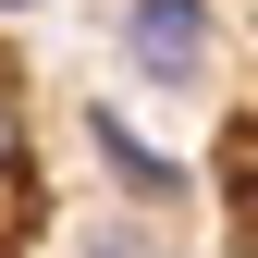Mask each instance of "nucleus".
<instances>
[{
    "label": "nucleus",
    "instance_id": "f257e3e1",
    "mask_svg": "<svg viewBox=\"0 0 258 258\" xmlns=\"http://www.w3.org/2000/svg\"><path fill=\"white\" fill-rule=\"evenodd\" d=\"M123 61L172 99L209 74V0H123Z\"/></svg>",
    "mask_w": 258,
    "mask_h": 258
},
{
    "label": "nucleus",
    "instance_id": "f03ea898",
    "mask_svg": "<svg viewBox=\"0 0 258 258\" xmlns=\"http://www.w3.org/2000/svg\"><path fill=\"white\" fill-rule=\"evenodd\" d=\"M86 136H99V160H111V172H123V184H136V197H148V209H172V197H184V172H172V160H160L148 136H123V123H111V111H99V123H86Z\"/></svg>",
    "mask_w": 258,
    "mask_h": 258
},
{
    "label": "nucleus",
    "instance_id": "7ed1b4c3",
    "mask_svg": "<svg viewBox=\"0 0 258 258\" xmlns=\"http://www.w3.org/2000/svg\"><path fill=\"white\" fill-rule=\"evenodd\" d=\"M86 258H184V246L148 234V221H111V234H86Z\"/></svg>",
    "mask_w": 258,
    "mask_h": 258
},
{
    "label": "nucleus",
    "instance_id": "20e7f679",
    "mask_svg": "<svg viewBox=\"0 0 258 258\" xmlns=\"http://www.w3.org/2000/svg\"><path fill=\"white\" fill-rule=\"evenodd\" d=\"M0 13H37V0H0Z\"/></svg>",
    "mask_w": 258,
    "mask_h": 258
}]
</instances>
